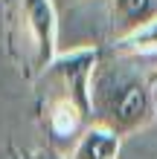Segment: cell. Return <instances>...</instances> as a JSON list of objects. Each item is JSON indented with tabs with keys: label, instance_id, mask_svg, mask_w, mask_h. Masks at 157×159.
<instances>
[{
	"label": "cell",
	"instance_id": "obj_7",
	"mask_svg": "<svg viewBox=\"0 0 157 159\" xmlns=\"http://www.w3.org/2000/svg\"><path fill=\"white\" fill-rule=\"evenodd\" d=\"M21 159H64V153L58 151V148L47 145V148H32V151L21 153Z\"/></svg>",
	"mask_w": 157,
	"mask_h": 159
},
{
	"label": "cell",
	"instance_id": "obj_5",
	"mask_svg": "<svg viewBox=\"0 0 157 159\" xmlns=\"http://www.w3.org/2000/svg\"><path fill=\"white\" fill-rule=\"evenodd\" d=\"M119 148H122V139L116 133H110L102 125H90L73 142L64 159H119Z\"/></svg>",
	"mask_w": 157,
	"mask_h": 159
},
{
	"label": "cell",
	"instance_id": "obj_1",
	"mask_svg": "<svg viewBox=\"0 0 157 159\" xmlns=\"http://www.w3.org/2000/svg\"><path fill=\"white\" fill-rule=\"evenodd\" d=\"M137 58L102 52V61L90 81V113L93 125L108 127L119 139L143 130L157 116L154 81L134 67Z\"/></svg>",
	"mask_w": 157,
	"mask_h": 159
},
{
	"label": "cell",
	"instance_id": "obj_2",
	"mask_svg": "<svg viewBox=\"0 0 157 159\" xmlns=\"http://www.w3.org/2000/svg\"><path fill=\"white\" fill-rule=\"evenodd\" d=\"M99 61H102V49L93 43H81V46H73L67 52H58L55 61L35 78L44 107H76L93 125L90 81H93Z\"/></svg>",
	"mask_w": 157,
	"mask_h": 159
},
{
	"label": "cell",
	"instance_id": "obj_8",
	"mask_svg": "<svg viewBox=\"0 0 157 159\" xmlns=\"http://www.w3.org/2000/svg\"><path fill=\"white\" fill-rule=\"evenodd\" d=\"M154 110H157V81H154Z\"/></svg>",
	"mask_w": 157,
	"mask_h": 159
},
{
	"label": "cell",
	"instance_id": "obj_4",
	"mask_svg": "<svg viewBox=\"0 0 157 159\" xmlns=\"http://www.w3.org/2000/svg\"><path fill=\"white\" fill-rule=\"evenodd\" d=\"M157 15V0H108V23L114 41L131 35Z\"/></svg>",
	"mask_w": 157,
	"mask_h": 159
},
{
	"label": "cell",
	"instance_id": "obj_6",
	"mask_svg": "<svg viewBox=\"0 0 157 159\" xmlns=\"http://www.w3.org/2000/svg\"><path fill=\"white\" fill-rule=\"evenodd\" d=\"M114 43L116 55H125V58H149V55H157V15L151 20H145L140 29H134L131 35L119 41H110Z\"/></svg>",
	"mask_w": 157,
	"mask_h": 159
},
{
	"label": "cell",
	"instance_id": "obj_9",
	"mask_svg": "<svg viewBox=\"0 0 157 159\" xmlns=\"http://www.w3.org/2000/svg\"><path fill=\"white\" fill-rule=\"evenodd\" d=\"M70 3H81V0H70Z\"/></svg>",
	"mask_w": 157,
	"mask_h": 159
},
{
	"label": "cell",
	"instance_id": "obj_3",
	"mask_svg": "<svg viewBox=\"0 0 157 159\" xmlns=\"http://www.w3.org/2000/svg\"><path fill=\"white\" fill-rule=\"evenodd\" d=\"M12 38L23 52L26 75L35 81L58 55L55 0H12Z\"/></svg>",
	"mask_w": 157,
	"mask_h": 159
}]
</instances>
